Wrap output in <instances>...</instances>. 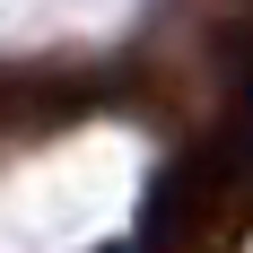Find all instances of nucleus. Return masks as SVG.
Masks as SVG:
<instances>
[{"mask_svg": "<svg viewBox=\"0 0 253 253\" xmlns=\"http://www.w3.org/2000/svg\"><path fill=\"white\" fill-rule=\"evenodd\" d=\"M227 183H236V131H218L210 149H192L183 175H166V192H157V236H192L210 210H227Z\"/></svg>", "mask_w": 253, "mask_h": 253, "instance_id": "1", "label": "nucleus"}]
</instances>
